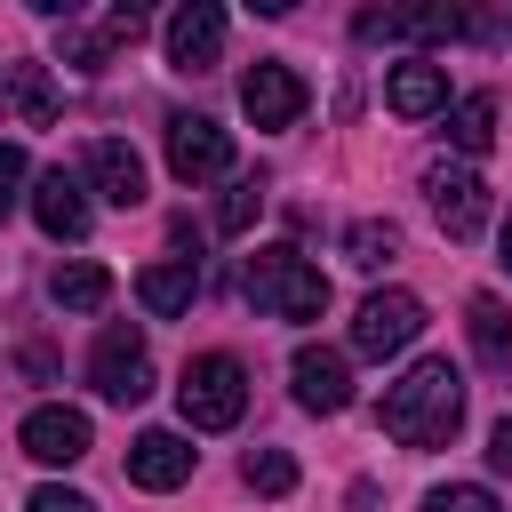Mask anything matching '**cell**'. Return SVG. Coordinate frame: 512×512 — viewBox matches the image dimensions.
<instances>
[{
    "instance_id": "52a82bcc",
    "label": "cell",
    "mask_w": 512,
    "mask_h": 512,
    "mask_svg": "<svg viewBox=\"0 0 512 512\" xmlns=\"http://www.w3.org/2000/svg\"><path fill=\"white\" fill-rule=\"evenodd\" d=\"M240 112H248L256 128H296V112H304V80H296V64H280V56L248 64V72H240Z\"/></svg>"
},
{
    "instance_id": "30bf717a",
    "label": "cell",
    "mask_w": 512,
    "mask_h": 512,
    "mask_svg": "<svg viewBox=\"0 0 512 512\" xmlns=\"http://www.w3.org/2000/svg\"><path fill=\"white\" fill-rule=\"evenodd\" d=\"M424 192H432V216H440V232L448 240H480V224H488V184L472 176V168H432L424 176Z\"/></svg>"
},
{
    "instance_id": "2e32d148",
    "label": "cell",
    "mask_w": 512,
    "mask_h": 512,
    "mask_svg": "<svg viewBox=\"0 0 512 512\" xmlns=\"http://www.w3.org/2000/svg\"><path fill=\"white\" fill-rule=\"evenodd\" d=\"M464 8H368L360 40H456Z\"/></svg>"
},
{
    "instance_id": "83f0119b",
    "label": "cell",
    "mask_w": 512,
    "mask_h": 512,
    "mask_svg": "<svg viewBox=\"0 0 512 512\" xmlns=\"http://www.w3.org/2000/svg\"><path fill=\"white\" fill-rule=\"evenodd\" d=\"M24 512H96V496H80V488L48 480V488H32V496H24Z\"/></svg>"
},
{
    "instance_id": "3957f363",
    "label": "cell",
    "mask_w": 512,
    "mask_h": 512,
    "mask_svg": "<svg viewBox=\"0 0 512 512\" xmlns=\"http://www.w3.org/2000/svg\"><path fill=\"white\" fill-rule=\"evenodd\" d=\"M176 408H184L192 432H232V424L248 416V368H240L232 352H200V360H184Z\"/></svg>"
},
{
    "instance_id": "f546056e",
    "label": "cell",
    "mask_w": 512,
    "mask_h": 512,
    "mask_svg": "<svg viewBox=\"0 0 512 512\" xmlns=\"http://www.w3.org/2000/svg\"><path fill=\"white\" fill-rule=\"evenodd\" d=\"M504 272H512V224H504Z\"/></svg>"
},
{
    "instance_id": "4fadbf2b",
    "label": "cell",
    "mask_w": 512,
    "mask_h": 512,
    "mask_svg": "<svg viewBox=\"0 0 512 512\" xmlns=\"http://www.w3.org/2000/svg\"><path fill=\"white\" fill-rule=\"evenodd\" d=\"M32 216H40L48 240H80V232H88V184H80L72 168L32 176Z\"/></svg>"
},
{
    "instance_id": "277c9868",
    "label": "cell",
    "mask_w": 512,
    "mask_h": 512,
    "mask_svg": "<svg viewBox=\"0 0 512 512\" xmlns=\"http://www.w3.org/2000/svg\"><path fill=\"white\" fill-rule=\"evenodd\" d=\"M88 384H96L104 400H120V408H136V400L152 392V352H144V328H128V320H112V328L96 336V352H88Z\"/></svg>"
},
{
    "instance_id": "5bb4252c",
    "label": "cell",
    "mask_w": 512,
    "mask_h": 512,
    "mask_svg": "<svg viewBox=\"0 0 512 512\" xmlns=\"http://www.w3.org/2000/svg\"><path fill=\"white\" fill-rule=\"evenodd\" d=\"M128 480L136 488H184L192 480V448H184V432H136L128 440Z\"/></svg>"
},
{
    "instance_id": "8fae6325",
    "label": "cell",
    "mask_w": 512,
    "mask_h": 512,
    "mask_svg": "<svg viewBox=\"0 0 512 512\" xmlns=\"http://www.w3.org/2000/svg\"><path fill=\"white\" fill-rule=\"evenodd\" d=\"M16 440H24V456H32V464H80V456L96 448V432H88V416H80V408H64V400H48V408H32Z\"/></svg>"
},
{
    "instance_id": "ba28073f",
    "label": "cell",
    "mask_w": 512,
    "mask_h": 512,
    "mask_svg": "<svg viewBox=\"0 0 512 512\" xmlns=\"http://www.w3.org/2000/svg\"><path fill=\"white\" fill-rule=\"evenodd\" d=\"M288 376H296V400H304L312 416H344V408H352V360H344L336 344H296Z\"/></svg>"
},
{
    "instance_id": "44dd1931",
    "label": "cell",
    "mask_w": 512,
    "mask_h": 512,
    "mask_svg": "<svg viewBox=\"0 0 512 512\" xmlns=\"http://www.w3.org/2000/svg\"><path fill=\"white\" fill-rule=\"evenodd\" d=\"M464 328H472V352H480L488 368L512 360V312H504L496 296H472V304H464Z\"/></svg>"
},
{
    "instance_id": "8992f818",
    "label": "cell",
    "mask_w": 512,
    "mask_h": 512,
    "mask_svg": "<svg viewBox=\"0 0 512 512\" xmlns=\"http://www.w3.org/2000/svg\"><path fill=\"white\" fill-rule=\"evenodd\" d=\"M136 32H144V8H104L96 24L64 16V64L72 72H104L120 48H136Z\"/></svg>"
},
{
    "instance_id": "6da1fadb",
    "label": "cell",
    "mask_w": 512,
    "mask_h": 512,
    "mask_svg": "<svg viewBox=\"0 0 512 512\" xmlns=\"http://www.w3.org/2000/svg\"><path fill=\"white\" fill-rule=\"evenodd\" d=\"M384 432L400 440V448H440L456 424H464V376H456V360H416L392 392H384Z\"/></svg>"
},
{
    "instance_id": "d4e9b609",
    "label": "cell",
    "mask_w": 512,
    "mask_h": 512,
    "mask_svg": "<svg viewBox=\"0 0 512 512\" xmlns=\"http://www.w3.org/2000/svg\"><path fill=\"white\" fill-rule=\"evenodd\" d=\"M256 208H264V184H256V176H232L224 200H216V232H248Z\"/></svg>"
},
{
    "instance_id": "ffe728a7",
    "label": "cell",
    "mask_w": 512,
    "mask_h": 512,
    "mask_svg": "<svg viewBox=\"0 0 512 512\" xmlns=\"http://www.w3.org/2000/svg\"><path fill=\"white\" fill-rule=\"evenodd\" d=\"M48 296H56L64 312H96V304L112 296V272H104V264H88V256H72V264H56V272H48Z\"/></svg>"
},
{
    "instance_id": "7a4b0ae2",
    "label": "cell",
    "mask_w": 512,
    "mask_h": 512,
    "mask_svg": "<svg viewBox=\"0 0 512 512\" xmlns=\"http://www.w3.org/2000/svg\"><path fill=\"white\" fill-rule=\"evenodd\" d=\"M240 296L264 312V320H320L328 312V280L320 264H304L296 248H256L240 264Z\"/></svg>"
},
{
    "instance_id": "f1b7e54d",
    "label": "cell",
    "mask_w": 512,
    "mask_h": 512,
    "mask_svg": "<svg viewBox=\"0 0 512 512\" xmlns=\"http://www.w3.org/2000/svg\"><path fill=\"white\" fill-rule=\"evenodd\" d=\"M488 464H496V472H504V480H512V416H504V424H496V432H488Z\"/></svg>"
},
{
    "instance_id": "e0dca14e",
    "label": "cell",
    "mask_w": 512,
    "mask_h": 512,
    "mask_svg": "<svg viewBox=\"0 0 512 512\" xmlns=\"http://www.w3.org/2000/svg\"><path fill=\"white\" fill-rule=\"evenodd\" d=\"M384 104H392L400 120H432V112H448V72H440V64H424V56H408V64H392Z\"/></svg>"
},
{
    "instance_id": "484cf974",
    "label": "cell",
    "mask_w": 512,
    "mask_h": 512,
    "mask_svg": "<svg viewBox=\"0 0 512 512\" xmlns=\"http://www.w3.org/2000/svg\"><path fill=\"white\" fill-rule=\"evenodd\" d=\"M424 512H504L488 488H472V480H448V488H432L424 496Z\"/></svg>"
},
{
    "instance_id": "9c48e42d",
    "label": "cell",
    "mask_w": 512,
    "mask_h": 512,
    "mask_svg": "<svg viewBox=\"0 0 512 512\" xmlns=\"http://www.w3.org/2000/svg\"><path fill=\"white\" fill-rule=\"evenodd\" d=\"M168 168H176L184 184H208V176L232 168V136H224L216 120H200V112H176V120H168Z\"/></svg>"
},
{
    "instance_id": "5b68a950",
    "label": "cell",
    "mask_w": 512,
    "mask_h": 512,
    "mask_svg": "<svg viewBox=\"0 0 512 512\" xmlns=\"http://www.w3.org/2000/svg\"><path fill=\"white\" fill-rule=\"evenodd\" d=\"M424 336V304L408 296V288H376L360 312H352V352H368V360H392V352H408Z\"/></svg>"
},
{
    "instance_id": "603a6c76",
    "label": "cell",
    "mask_w": 512,
    "mask_h": 512,
    "mask_svg": "<svg viewBox=\"0 0 512 512\" xmlns=\"http://www.w3.org/2000/svg\"><path fill=\"white\" fill-rule=\"evenodd\" d=\"M240 480H248L256 496H288V488H296V456H288V448H248Z\"/></svg>"
},
{
    "instance_id": "d6986e66",
    "label": "cell",
    "mask_w": 512,
    "mask_h": 512,
    "mask_svg": "<svg viewBox=\"0 0 512 512\" xmlns=\"http://www.w3.org/2000/svg\"><path fill=\"white\" fill-rule=\"evenodd\" d=\"M0 104H8L16 120H32V128L56 120V88H48L40 64H0Z\"/></svg>"
},
{
    "instance_id": "cb8c5ba5",
    "label": "cell",
    "mask_w": 512,
    "mask_h": 512,
    "mask_svg": "<svg viewBox=\"0 0 512 512\" xmlns=\"http://www.w3.org/2000/svg\"><path fill=\"white\" fill-rule=\"evenodd\" d=\"M392 248H400V232H392V224H384V216H360V224H352V232H344V256H352V264H360V272H376V264H384V256H392Z\"/></svg>"
},
{
    "instance_id": "9a60e30c",
    "label": "cell",
    "mask_w": 512,
    "mask_h": 512,
    "mask_svg": "<svg viewBox=\"0 0 512 512\" xmlns=\"http://www.w3.org/2000/svg\"><path fill=\"white\" fill-rule=\"evenodd\" d=\"M192 296H200V256H168V264H144V272H136V304H144L152 320L192 312Z\"/></svg>"
},
{
    "instance_id": "4316f807",
    "label": "cell",
    "mask_w": 512,
    "mask_h": 512,
    "mask_svg": "<svg viewBox=\"0 0 512 512\" xmlns=\"http://www.w3.org/2000/svg\"><path fill=\"white\" fill-rule=\"evenodd\" d=\"M24 176H32V160H24V144H0V224H8V208L24 200Z\"/></svg>"
},
{
    "instance_id": "ac0fdd59",
    "label": "cell",
    "mask_w": 512,
    "mask_h": 512,
    "mask_svg": "<svg viewBox=\"0 0 512 512\" xmlns=\"http://www.w3.org/2000/svg\"><path fill=\"white\" fill-rule=\"evenodd\" d=\"M88 184H96L112 208H136V200H144V160H136V144L96 136V144H88Z\"/></svg>"
},
{
    "instance_id": "7c38bea8",
    "label": "cell",
    "mask_w": 512,
    "mask_h": 512,
    "mask_svg": "<svg viewBox=\"0 0 512 512\" xmlns=\"http://www.w3.org/2000/svg\"><path fill=\"white\" fill-rule=\"evenodd\" d=\"M216 56H224V8L216 0H184L168 16V64L176 72H208Z\"/></svg>"
},
{
    "instance_id": "7402d4cb",
    "label": "cell",
    "mask_w": 512,
    "mask_h": 512,
    "mask_svg": "<svg viewBox=\"0 0 512 512\" xmlns=\"http://www.w3.org/2000/svg\"><path fill=\"white\" fill-rule=\"evenodd\" d=\"M448 144L456 152H488L496 144V96H456L448 104Z\"/></svg>"
}]
</instances>
